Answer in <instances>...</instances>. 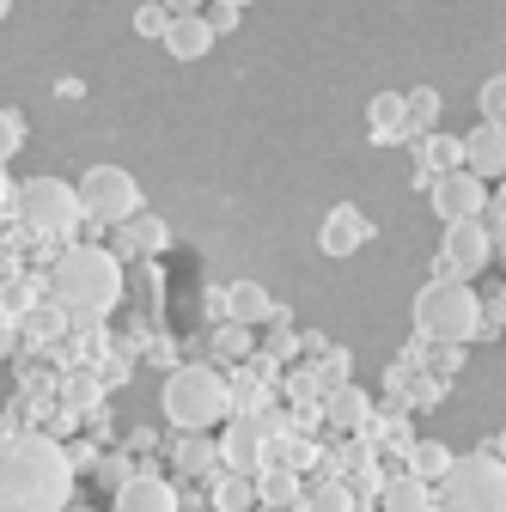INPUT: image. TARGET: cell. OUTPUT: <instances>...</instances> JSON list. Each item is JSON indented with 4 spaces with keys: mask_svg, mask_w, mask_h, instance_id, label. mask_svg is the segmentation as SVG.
Returning <instances> with one entry per match:
<instances>
[{
    "mask_svg": "<svg viewBox=\"0 0 506 512\" xmlns=\"http://www.w3.org/2000/svg\"><path fill=\"white\" fill-rule=\"evenodd\" d=\"M494 263V232L482 220H458L446 226V244H439V275H452V281H470Z\"/></svg>",
    "mask_w": 506,
    "mask_h": 512,
    "instance_id": "8",
    "label": "cell"
},
{
    "mask_svg": "<svg viewBox=\"0 0 506 512\" xmlns=\"http://www.w3.org/2000/svg\"><path fill=\"white\" fill-rule=\"evenodd\" d=\"M74 458L49 433H13L0 452V512H68Z\"/></svg>",
    "mask_w": 506,
    "mask_h": 512,
    "instance_id": "1",
    "label": "cell"
},
{
    "mask_svg": "<svg viewBox=\"0 0 506 512\" xmlns=\"http://www.w3.org/2000/svg\"><path fill=\"white\" fill-rule=\"evenodd\" d=\"M494 452H500V458H506V427H500V445H494Z\"/></svg>",
    "mask_w": 506,
    "mask_h": 512,
    "instance_id": "36",
    "label": "cell"
},
{
    "mask_svg": "<svg viewBox=\"0 0 506 512\" xmlns=\"http://www.w3.org/2000/svg\"><path fill=\"white\" fill-rule=\"evenodd\" d=\"M366 409H372L366 391H354V384H336V397H330V421H336V427H360Z\"/></svg>",
    "mask_w": 506,
    "mask_h": 512,
    "instance_id": "22",
    "label": "cell"
},
{
    "mask_svg": "<svg viewBox=\"0 0 506 512\" xmlns=\"http://www.w3.org/2000/svg\"><path fill=\"white\" fill-rule=\"evenodd\" d=\"M116 512H177V488L165 476L141 470V476H129L116 488Z\"/></svg>",
    "mask_w": 506,
    "mask_h": 512,
    "instance_id": "12",
    "label": "cell"
},
{
    "mask_svg": "<svg viewBox=\"0 0 506 512\" xmlns=\"http://www.w3.org/2000/svg\"><path fill=\"white\" fill-rule=\"evenodd\" d=\"M257 500H269V512H275V506H299V476L263 464V470H257Z\"/></svg>",
    "mask_w": 506,
    "mask_h": 512,
    "instance_id": "21",
    "label": "cell"
},
{
    "mask_svg": "<svg viewBox=\"0 0 506 512\" xmlns=\"http://www.w3.org/2000/svg\"><path fill=\"white\" fill-rule=\"evenodd\" d=\"M214 464H226L220 445L202 439V433H183V445H177V470H183V476H214Z\"/></svg>",
    "mask_w": 506,
    "mask_h": 512,
    "instance_id": "19",
    "label": "cell"
},
{
    "mask_svg": "<svg viewBox=\"0 0 506 512\" xmlns=\"http://www.w3.org/2000/svg\"><path fill=\"white\" fill-rule=\"evenodd\" d=\"M464 171H476L482 183L506 177V128L500 122H476L470 135H464Z\"/></svg>",
    "mask_w": 506,
    "mask_h": 512,
    "instance_id": "11",
    "label": "cell"
},
{
    "mask_svg": "<svg viewBox=\"0 0 506 512\" xmlns=\"http://www.w3.org/2000/svg\"><path fill=\"white\" fill-rule=\"evenodd\" d=\"M226 311H232V324H269V317H281L275 299H269L257 281H238V287L226 293Z\"/></svg>",
    "mask_w": 506,
    "mask_h": 512,
    "instance_id": "18",
    "label": "cell"
},
{
    "mask_svg": "<svg viewBox=\"0 0 506 512\" xmlns=\"http://www.w3.org/2000/svg\"><path fill=\"white\" fill-rule=\"evenodd\" d=\"M421 165H427V171L439 165V177H446V171H458V165H464V141H446V135H427V141H421Z\"/></svg>",
    "mask_w": 506,
    "mask_h": 512,
    "instance_id": "23",
    "label": "cell"
},
{
    "mask_svg": "<svg viewBox=\"0 0 506 512\" xmlns=\"http://www.w3.org/2000/svg\"><path fill=\"white\" fill-rule=\"evenodd\" d=\"M439 122V92H409V135H427V128Z\"/></svg>",
    "mask_w": 506,
    "mask_h": 512,
    "instance_id": "25",
    "label": "cell"
},
{
    "mask_svg": "<svg viewBox=\"0 0 506 512\" xmlns=\"http://www.w3.org/2000/svg\"><path fill=\"white\" fill-rule=\"evenodd\" d=\"M214 500H220V512H244L250 500H257V476H238V470H232V476L220 482V494H214Z\"/></svg>",
    "mask_w": 506,
    "mask_h": 512,
    "instance_id": "24",
    "label": "cell"
},
{
    "mask_svg": "<svg viewBox=\"0 0 506 512\" xmlns=\"http://www.w3.org/2000/svg\"><path fill=\"white\" fill-rule=\"evenodd\" d=\"M19 220L43 238H68L80 220H86V202H80V183H61V177H31L19 183Z\"/></svg>",
    "mask_w": 506,
    "mask_h": 512,
    "instance_id": "6",
    "label": "cell"
},
{
    "mask_svg": "<svg viewBox=\"0 0 506 512\" xmlns=\"http://www.w3.org/2000/svg\"><path fill=\"white\" fill-rule=\"evenodd\" d=\"M171 19H177V13L165 7V0H147V7L135 13V31H141V37H159V43H165V31H171Z\"/></svg>",
    "mask_w": 506,
    "mask_h": 512,
    "instance_id": "26",
    "label": "cell"
},
{
    "mask_svg": "<svg viewBox=\"0 0 506 512\" xmlns=\"http://www.w3.org/2000/svg\"><path fill=\"white\" fill-rule=\"evenodd\" d=\"M427 196H433V214L446 220V226H458V220H482V214H488V183H482L476 171H464V165L446 171V177H433Z\"/></svg>",
    "mask_w": 506,
    "mask_h": 512,
    "instance_id": "9",
    "label": "cell"
},
{
    "mask_svg": "<svg viewBox=\"0 0 506 512\" xmlns=\"http://www.w3.org/2000/svg\"><path fill=\"white\" fill-rule=\"evenodd\" d=\"M49 299L74 317H104L122 299V256L98 244H68L49 269Z\"/></svg>",
    "mask_w": 506,
    "mask_h": 512,
    "instance_id": "2",
    "label": "cell"
},
{
    "mask_svg": "<svg viewBox=\"0 0 506 512\" xmlns=\"http://www.w3.org/2000/svg\"><path fill=\"white\" fill-rule=\"evenodd\" d=\"M372 238V226H366V214L360 208H330V220H324V232H318V244H324V256H354L360 244Z\"/></svg>",
    "mask_w": 506,
    "mask_h": 512,
    "instance_id": "13",
    "label": "cell"
},
{
    "mask_svg": "<svg viewBox=\"0 0 506 512\" xmlns=\"http://www.w3.org/2000/svg\"><path fill=\"white\" fill-rule=\"evenodd\" d=\"M220 452H226V470L257 476L263 458H269V421H263V415H238V421L226 427V439H220Z\"/></svg>",
    "mask_w": 506,
    "mask_h": 512,
    "instance_id": "10",
    "label": "cell"
},
{
    "mask_svg": "<svg viewBox=\"0 0 506 512\" xmlns=\"http://www.w3.org/2000/svg\"><path fill=\"white\" fill-rule=\"evenodd\" d=\"M232 415V384L214 366H177L165 378V421L177 433H208Z\"/></svg>",
    "mask_w": 506,
    "mask_h": 512,
    "instance_id": "4",
    "label": "cell"
},
{
    "mask_svg": "<svg viewBox=\"0 0 506 512\" xmlns=\"http://www.w3.org/2000/svg\"><path fill=\"white\" fill-rule=\"evenodd\" d=\"M0 128H7L0 153H19V147H25V116H19V110H7V116H0Z\"/></svg>",
    "mask_w": 506,
    "mask_h": 512,
    "instance_id": "29",
    "label": "cell"
},
{
    "mask_svg": "<svg viewBox=\"0 0 506 512\" xmlns=\"http://www.w3.org/2000/svg\"><path fill=\"white\" fill-rule=\"evenodd\" d=\"M275 512H311V506H305V500H299V506H275Z\"/></svg>",
    "mask_w": 506,
    "mask_h": 512,
    "instance_id": "35",
    "label": "cell"
},
{
    "mask_svg": "<svg viewBox=\"0 0 506 512\" xmlns=\"http://www.w3.org/2000/svg\"><path fill=\"white\" fill-rule=\"evenodd\" d=\"M68 512H92V506H68Z\"/></svg>",
    "mask_w": 506,
    "mask_h": 512,
    "instance_id": "39",
    "label": "cell"
},
{
    "mask_svg": "<svg viewBox=\"0 0 506 512\" xmlns=\"http://www.w3.org/2000/svg\"><path fill=\"white\" fill-rule=\"evenodd\" d=\"M98 476H104V482H116V488H122V482H129V464H122V458H104V464H98Z\"/></svg>",
    "mask_w": 506,
    "mask_h": 512,
    "instance_id": "32",
    "label": "cell"
},
{
    "mask_svg": "<svg viewBox=\"0 0 506 512\" xmlns=\"http://www.w3.org/2000/svg\"><path fill=\"white\" fill-rule=\"evenodd\" d=\"M324 384H348V354H330L324 360Z\"/></svg>",
    "mask_w": 506,
    "mask_h": 512,
    "instance_id": "31",
    "label": "cell"
},
{
    "mask_svg": "<svg viewBox=\"0 0 506 512\" xmlns=\"http://www.w3.org/2000/svg\"><path fill=\"white\" fill-rule=\"evenodd\" d=\"M214 25H208V13H189V19H171V31H165V49L177 55V61H202L208 49H214Z\"/></svg>",
    "mask_w": 506,
    "mask_h": 512,
    "instance_id": "15",
    "label": "cell"
},
{
    "mask_svg": "<svg viewBox=\"0 0 506 512\" xmlns=\"http://www.w3.org/2000/svg\"><path fill=\"white\" fill-rule=\"evenodd\" d=\"M171 244V226L159 214H135L129 226H116V250H135V256H153Z\"/></svg>",
    "mask_w": 506,
    "mask_h": 512,
    "instance_id": "16",
    "label": "cell"
},
{
    "mask_svg": "<svg viewBox=\"0 0 506 512\" xmlns=\"http://www.w3.org/2000/svg\"><path fill=\"white\" fill-rule=\"evenodd\" d=\"M446 512H506V458L500 452H464L452 476L439 482Z\"/></svg>",
    "mask_w": 506,
    "mask_h": 512,
    "instance_id": "5",
    "label": "cell"
},
{
    "mask_svg": "<svg viewBox=\"0 0 506 512\" xmlns=\"http://www.w3.org/2000/svg\"><path fill=\"white\" fill-rule=\"evenodd\" d=\"M244 330H250V324H232V330H220V348H226V354H244Z\"/></svg>",
    "mask_w": 506,
    "mask_h": 512,
    "instance_id": "33",
    "label": "cell"
},
{
    "mask_svg": "<svg viewBox=\"0 0 506 512\" xmlns=\"http://www.w3.org/2000/svg\"><path fill=\"white\" fill-rule=\"evenodd\" d=\"M208 25H214V31H232V25H238V7H226V0H208Z\"/></svg>",
    "mask_w": 506,
    "mask_h": 512,
    "instance_id": "30",
    "label": "cell"
},
{
    "mask_svg": "<svg viewBox=\"0 0 506 512\" xmlns=\"http://www.w3.org/2000/svg\"><path fill=\"white\" fill-rule=\"evenodd\" d=\"M452 464H458V458H452L439 439H415V445H409V470H415L421 482H446V476H452Z\"/></svg>",
    "mask_w": 506,
    "mask_h": 512,
    "instance_id": "20",
    "label": "cell"
},
{
    "mask_svg": "<svg viewBox=\"0 0 506 512\" xmlns=\"http://www.w3.org/2000/svg\"><path fill=\"white\" fill-rule=\"evenodd\" d=\"M385 512H433V482H421L415 470H403V476H391L385 482Z\"/></svg>",
    "mask_w": 506,
    "mask_h": 512,
    "instance_id": "17",
    "label": "cell"
},
{
    "mask_svg": "<svg viewBox=\"0 0 506 512\" xmlns=\"http://www.w3.org/2000/svg\"><path fill=\"white\" fill-rule=\"evenodd\" d=\"M226 7H238V13H244V7H250V0H226Z\"/></svg>",
    "mask_w": 506,
    "mask_h": 512,
    "instance_id": "38",
    "label": "cell"
},
{
    "mask_svg": "<svg viewBox=\"0 0 506 512\" xmlns=\"http://www.w3.org/2000/svg\"><path fill=\"white\" fill-rule=\"evenodd\" d=\"M80 202H86V220L98 226H129L141 214V183L122 165H92L80 177Z\"/></svg>",
    "mask_w": 506,
    "mask_h": 512,
    "instance_id": "7",
    "label": "cell"
},
{
    "mask_svg": "<svg viewBox=\"0 0 506 512\" xmlns=\"http://www.w3.org/2000/svg\"><path fill=\"white\" fill-rule=\"evenodd\" d=\"M366 122H372V141L391 147V141H409V98L403 92H378L366 104Z\"/></svg>",
    "mask_w": 506,
    "mask_h": 512,
    "instance_id": "14",
    "label": "cell"
},
{
    "mask_svg": "<svg viewBox=\"0 0 506 512\" xmlns=\"http://www.w3.org/2000/svg\"><path fill=\"white\" fill-rule=\"evenodd\" d=\"M165 7H171L177 19H189V13H202V0H165Z\"/></svg>",
    "mask_w": 506,
    "mask_h": 512,
    "instance_id": "34",
    "label": "cell"
},
{
    "mask_svg": "<svg viewBox=\"0 0 506 512\" xmlns=\"http://www.w3.org/2000/svg\"><path fill=\"white\" fill-rule=\"evenodd\" d=\"M476 104H482V122H500V128H506V74H494V80L476 92Z\"/></svg>",
    "mask_w": 506,
    "mask_h": 512,
    "instance_id": "27",
    "label": "cell"
},
{
    "mask_svg": "<svg viewBox=\"0 0 506 512\" xmlns=\"http://www.w3.org/2000/svg\"><path fill=\"white\" fill-rule=\"evenodd\" d=\"M482 324H488V305L476 299V287H470V281L439 275L433 287H421V293H415V330H421L427 342L464 348V342H476V336H482Z\"/></svg>",
    "mask_w": 506,
    "mask_h": 512,
    "instance_id": "3",
    "label": "cell"
},
{
    "mask_svg": "<svg viewBox=\"0 0 506 512\" xmlns=\"http://www.w3.org/2000/svg\"><path fill=\"white\" fill-rule=\"evenodd\" d=\"M311 512H354V494L342 482H324L318 494H311Z\"/></svg>",
    "mask_w": 506,
    "mask_h": 512,
    "instance_id": "28",
    "label": "cell"
},
{
    "mask_svg": "<svg viewBox=\"0 0 506 512\" xmlns=\"http://www.w3.org/2000/svg\"><path fill=\"white\" fill-rule=\"evenodd\" d=\"M500 324H506V287H500Z\"/></svg>",
    "mask_w": 506,
    "mask_h": 512,
    "instance_id": "37",
    "label": "cell"
}]
</instances>
